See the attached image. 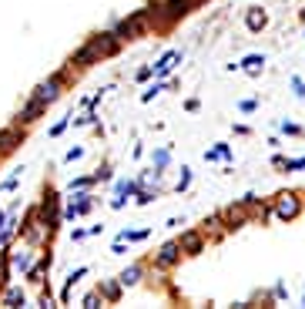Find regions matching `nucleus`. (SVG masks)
Wrapping results in <instances>:
<instances>
[{
	"label": "nucleus",
	"mask_w": 305,
	"mask_h": 309,
	"mask_svg": "<svg viewBox=\"0 0 305 309\" xmlns=\"http://www.w3.org/2000/svg\"><path fill=\"white\" fill-rule=\"evenodd\" d=\"M191 7H195V0H164V4H158V7L151 10V20H158V24H175L178 17H185Z\"/></svg>",
	"instance_id": "obj_1"
},
{
	"label": "nucleus",
	"mask_w": 305,
	"mask_h": 309,
	"mask_svg": "<svg viewBox=\"0 0 305 309\" xmlns=\"http://www.w3.org/2000/svg\"><path fill=\"white\" fill-rule=\"evenodd\" d=\"M148 24H151V10H137L134 17H128V20L114 24V37H118V41H131V37H137Z\"/></svg>",
	"instance_id": "obj_2"
},
{
	"label": "nucleus",
	"mask_w": 305,
	"mask_h": 309,
	"mask_svg": "<svg viewBox=\"0 0 305 309\" xmlns=\"http://www.w3.org/2000/svg\"><path fill=\"white\" fill-rule=\"evenodd\" d=\"M64 78H67L64 71H57L54 78H47L44 84H37V88H34V94H31V98L44 101V105H54V101L61 98V88H64Z\"/></svg>",
	"instance_id": "obj_3"
},
{
	"label": "nucleus",
	"mask_w": 305,
	"mask_h": 309,
	"mask_svg": "<svg viewBox=\"0 0 305 309\" xmlns=\"http://www.w3.org/2000/svg\"><path fill=\"white\" fill-rule=\"evenodd\" d=\"M118 37H114V31H104V34H94V37H91L88 41V47L94 50L97 54V61H101V57H107V54H114V50H118Z\"/></svg>",
	"instance_id": "obj_4"
},
{
	"label": "nucleus",
	"mask_w": 305,
	"mask_h": 309,
	"mask_svg": "<svg viewBox=\"0 0 305 309\" xmlns=\"http://www.w3.org/2000/svg\"><path fill=\"white\" fill-rule=\"evenodd\" d=\"M298 212H302V202H298V195H292V192H282L279 198H275V215L279 219H295Z\"/></svg>",
	"instance_id": "obj_5"
},
{
	"label": "nucleus",
	"mask_w": 305,
	"mask_h": 309,
	"mask_svg": "<svg viewBox=\"0 0 305 309\" xmlns=\"http://www.w3.org/2000/svg\"><path fill=\"white\" fill-rule=\"evenodd\" d=\"M40 215H44L47 228H57V222H61V198H57V192H47V195H44Z\"/></svg>",
	"instance_id": "obj_6"
},
{
	"label": "nucleus",
	"mask_w": 305,
	"mask_h": 309,
	"mask_svg": "<svg viewBox=\"0 0 305 309\" xmlns=\"http://www.w3.org/2000/svg\"><path fill=\"white\" fill-rule=\"evenodd\" d=\"M24 141V131L17 128V124H10V128H4L0 131V154H10L17 145Z\"/></svg>",
	"instance_id": "obj_7"
},
{
	"label": "nucleus",
	"mask_w": 305,
	"mask_h": 309,
	"mask_svg": "<svg viewBox=\"0 0 305 309\" xmlns=\"http://www.w3.org/2000/svg\"><path fill=\"white\" fill-rule=\"evenodd\" d=\"M44 111H47V105H44V101H37V98H31L24 108H20L17 121H20V124H31V121H37V118H40Z\"/></svg>",
	"instance_id": "obj_8"
},
{
	"label": "nucleus",
	"mask_w": 305,
	"mask_h": 309,
	"mask_svg": "<svg viewBox=\"0 0 305 309\" xmlns=\"http://www.w3.org/2000/svg\"><path fill=\"white\" fill-rule=\"evenodd\" d=\"M221 219H225V225H228V228H238V225H245V222H248L245 202H241V205H228V209L221 212Z\"/></svg>",
	"instance_id": "obj_9"
},
{
	"label": "nucleus",
	"mask_w": 305,
	"mask_h": 309,
	"mask_svg": "<svg viewBox=\"0 0 305 309\" xmlns=\"http://www.w3.org/2000/svg\"><path fill=\"white\" fill-rule=\"evenodd\" d=\"M181 259V242H168V245H161V252H158V266L161 269H168V266H175V262Z\"/></svg>",
	"instance_id": "obj_10"
},
{
	"label": "nucleus",
	"mask_w": 305,
	"mask_h": 309,
	"mask_svg": "<svg viewBox=\"0 0 305 309\" xmlns=\"http://www.w3.org/2000/svg\"><path fill=\"white\" fill-rule=\"evenodd\" d=\"M178 61H181V50H168V54H164L158 64H154V74H158V78H164V74H168L171 67L178 64Z\"/></svg>",
	"instance_id": "obj_11"
},
{
	"label": "nucleus",
	"mask_w": 305,
	"mask_h": 309,
	"mask_svg": "<svg viewBox=\"0 0 305 309\" xmlns=\"http://www.w3.org/2000/svg\"><path fill=\"white\" fill-rule=\"evenodd\" d=\"M245 24H248V31H262V27L268 24V17H265V10H262V7H252L248 14H245Z\"/></svg>",
	"instance_id": "obj_12"
},
{
	"label": "nucleus",
	"mask_w": 305,
	"mask_h": 309,
	"mask_svg": "<svg viewBox=\"0 0 305 309\" xmlns=\"http://www.w3.org/2000/svg\"><path fill=\"white\" fill-rule=\"evenodd\" d=\"M71 64H77V67H91V64H97V54L84 44L80 50H74V57H71Z\"/></svg>",
	"instance_id": "obj_13"
},
{
	"label": "nucleus",
	"mask_w": 305,
	"mask_h": 309,
	"mask_svg": "<svg viewBox=\"0 0 305 309\" xmlns=\"http://www.w3.org/2000/svg\"><path fill=\"white\" fill-rule=\"evenodd\" d=\"M7 259H10V266H14V269H24V272L31 269V252H27V249H10Z\"/></svg>",
	"instance_id": "obj_14"
},
{
	"label": "nucleus",
	"mask_w": 305,
	"mask_h": 309,
	"mask_svg": "<svg viewBox=\"0 0 305 309\" xmlns=\"http://www.w3.org/2000/svg\"><path fill=\"white\" fill-rule=\"evenodd\" d=\"M141 276H145V269H141V266H128L118 279H121V286H137V282H141Z\"/></svg>",
	"instance_id": "obj_15"
},
{
	"label": "nucleus",
	"mask_w": 305,
	"mask_h": 309,
	"mask_svg": "<svg viewBox=\"0 0 305 309\" xmlns=\"http://www.w3.org/2000/svg\"><path fill=\"white\" fill-rule=\"evenodd\" d=\"M181 252H188V255L201 252V236H198V232H188V236H181Z\"/></svg>",
	"instance_id": "obj_16"
},
{
	"label": "nucleus",
	"mask_w": 305,
	"mask_h": 309,
	"mask_svg": "<svg viewBox=\"0 0 305 309\" xmlns=\"http://www.w3.org/2000/svg\"><path fill=\"white\" fill-rule=\"evenodd\" d=\"M241 67H245L248 74H258L262 67H265V57H262V54H248L245 61H241Z\"/></svg>",
	"instance_id": "obj_17"
},
{
	"label": "nucleus",
	"mask_w": 305,
	"mask_h": 309,
	"mask_svg": "<svg viewBox=\"0 0 305 309\" xmlns=\"http://www.w3.org/2000/svg\"><path fill=\"white\" fill-rule=\"evenodd\" d=\"M0 302H4V306H24V293H20V289H4Z\"/></svg>",
	"instance_id": "obj_18"
},
{
	"label": "nucleus",
	"mask_w": 305,
	"mask_h": 309,
	"mask_svg": "<svg viewBox=\"0 0 305 309\" xmlns=\"http://www.w3.org/2000/svg\"><path fill=\"white\" fill-rule=\"evenodd\" d=\"M121 296V279L118 282H104L101 286V299H118Z\"/></svg>",
	"instance_id": "obj_19"
},
{
	"label": "nucleus",
	"mask_w": 305,
	"mask_h": 309,
	"mask_svg": "<svg viewBox=\"0 0 305 309\" xmlns=\"http://www.w3.org/2000/svg\"><path fill=\"white\" fill-rule=\"evenodd\" d=\"M134 192H137V182H118V198L134 195Z\"/></svg>",
	"instance_id": "obj_20"
},
{
	"label": "nucleus",
	"mask_w": 305,
	"mask_h": 309,
	"mask_svg": "<svg viewBox=\"0 0 305 309\" xmlns=\"http://www.w3.org/2000/svg\"><path fill=\"white\" fill-rule=\"evenodd\" d=\"M20 171H24V168H17L14 175H10V178L4 182V185H0V192H14V188H17V182H20Z\"/></svg>",
	"instance_id": "obj_21"
},
{
	"label": "nucleus",
	"mask_w": 305,
	"mask_h": 309,
	"mask_svg": "<svg viewBox=\"0 0 305 309\" xmlns=\"http://www.w3.org/2000/svg\"><path fill=\"white\" fill-rule=\"evenodd\" d=\"M168 148H158V151H154V165H158V168H164V165H168Z\"/></svg>",
	"instance_id": "obj_22"
},
{
	"label": "nucleus",
	"mask_w": 305,
	"mask_h": 309,
	"mask_svg": "<svg viewBox=\"0 0 305 309\" xmlns=\"http://www.w3.org/2000/svg\"><path fill=\"white\" fill-rule=\"evenodd\" d=\"M292 91H295V98H305V81L302 78H292Z\"/></svg>",
	"instance_id": "obj_23"
},
{
	"label": "nucleus",
	"mask_w": 305,
	"mask_h": 309,
	"mask_svg": "<svg viewBox=\"0 0 305 309\" xmlns=\"http://www.w3.org/2000/svg\"><path fill=\"white\" fill-rule=\"evenodd\" d=\"M7 272H10V259H4L0 262V289L7 286Z\"/></svg>",
	"instance_id": "obj_24"
},
{
	"label": "nucleus",
	"mask_w": 305,
	"mask_h": 309,
	"mask_svg": "<svg viewBox=\"0 0 305 309\" xmlns=\"http://www.w3.org/2000/svg\"><path fill=\"white\" fill-rule=\"evenodd\" d=\"M181 171H185V175L178 178V192H185V188L191 185V171H188V168H181Z\"/></svg>",
	"instance_id": "obj_25"
},
{
	"label": "nucleus",
	"mask_w": 305,
	"mask_h": 309,
	"mask_svg": "<svg viewBox=\"0 0 305 309\" xmlns=\"http://www.w3.org/2000/svg\"><path fill=\"white\" fill-rule=\"evenodd\" d=\"M97 302H101V293H88V296H84V306H88V309H94Z\"/></svg>",
	"instance_id": "obj_26"
},
{
	"label": "nucleus",
	"mask_w": 305,
	"mask_h": 309,
	"mask_svg": "<svg viewBox=\"0 0 305 309\" xmlns=\"http://www.w3.org/2000/svg\"><path fill=\"white\" fill-rule=\"evenodd\" d=\"M158 91H164V84H154V88H148L145 94H141V101H151L154 94H158Z\"/></svg>",
	"instance_id": "obj_27"
},
{
	"label": "nucleus",
	"mask_w": 305,
	"mask_h": 309,
	"mask_svg": "<svg viewBox=\"0 0 305 309\" xmlns=\"http://www.w3.org/2000/svg\"><path fill=\"white\" fill-rule=\"evenodd\" d=\"M282 131H289V135H302V128H298V124H289V121H282Z\"/></svg>",
	"instance_id": "obj_28"
},
{
	"label": "nucleus",
	"mask_w": 305,
	"mask_h": 309,
	"mask_svg": "<svg viewBox=\"0 0 305 309\" xmlns=\"http://www.w3.org/2000/svg\"><path fill=\"white\" fill-rule=\"evenodd\" d=\"M285 168H305V158H292V162H285Z\"/></svg>",
	"instance_id": "obj_29"
},
{
	"label": "nucleus",
	"mask_w": 305,
	"mask_h": 309,
	"mask_svg": "<svg viewBox=\"0 0 305 309\" xmlns=\"http://www.w3.org/2000/svg\"><path fill=\"white\" fill-rule=\"evenodd\" d=\"M80 154H84V148H71V151H67V162H74V158H80Z\"/></svg>",
	"instance_id": "obj_30"
},
{
	"label": "nucleus",
	"mask_w": 305,
	"mask_h": 309,
	"mask_svg": "<svg viewBox=\"0 0 305 309\" xmlns=\"http://www.w3.org/2000/svg\"><path fill=\"white\" fill-rule=\"evenodd\" d=\"M0 228H4V212H0Z\"/></svg>",
	"instance_id": "obj_31"
},
{
	"label": "nucleus",
	"mask_w": 305,
	"mask_h": 309,
	"mask_svg": "<svg viewBox=\"0 0 305 309\" xmlns=\"http://www.w3.org/2000/svg\"><path fill=\"white\" fill-rule=\"evenodd\" d=\"M302 20H305V10H302Z\"/></svg>",
	"instance_id": "obj_32"
}]
</instances>
